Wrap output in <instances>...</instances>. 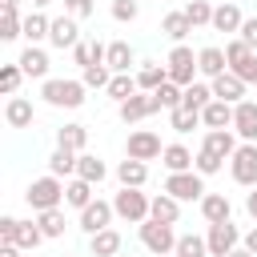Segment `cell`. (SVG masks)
<instances>
[{
  "label": "cell",
  "mask_w": 257,
  "mask_h": 257,
  "mask_svg": "<svg viewBox=\"0 0 257 257\" xmlns=\"http://www.w3.org/2000/svg\"><path fill=\"white\" fill-rule=\"evenodd\" d=\"M197 205H201V217H205L209 225H217V221H229V217H233V205H229V197H225V193H205Z\"/></svg>",
  "instance_id": "17"
},
{
  "label": "cell",
  "mask_w": 257,
  "mask_h": 257,
  "mask_svg": "<svg viewBox=\"0 0 257 257\" xmlns=\"http://www.w3.org/2000/svg\"><path fill=\"white\" fill-rule=\"evenodd\" d=\"M209 84H213V96L225 100V104H241V100H245V88H249L237 72H221V76H213Z\"/></svg>",
  "instance_id": "14"
},
{
  "label": "cell",
  "mask_w": 257,
  "mask_h": 257,
  "mask_svg": "<svg viewBox=\"0 0 257 257\" xmlns=\"http://www.w3.org/2000/svg\"><path fill=\"white\" fill-rule=\"evenodd\" d=\"M92 8H96L92 0H64V12H68V16H76V20L92 16Z\"/></svg>",
  "instance_id": "48"
},
{
  "label": "cell",
  "mask_w": 257,
  "mask_h": 257,
  "mask_svg": "<svg viewBox=\"0 0 257 257\" xmlns=\"http://www.w3.org/2000/svg\"><path fill=\"white\" fill-rule=\"evenodd\" d=\"M197 68H201V76H205V80H213V76H221V72H229V60H225V48H217V44H209V48H201V52H197Z\"/></svg>",
  "instance_id": "16"
},
{
  "label": "cell",
  "mask_w": 257,
  "mask_h": 257,
  "mask_svg": "<svg viewBox=\"0 0 257 257\" xmlns=\"http://www.w3.org/2000/svg\"><path fill=\"white\" fill-rule=\"evenodd\" d=\"M137 16H141V0H112V20L133 24Z\"/></svg>",
  "instance_id": "47"
},
{
  "label": "cell",
  "mask_w": 257,
  "mask_h": 257,
  "mask_svg": "<svg viewBox=\"0 0 257 257\" xmlns=\"http://www.w3.org/2000/svg\"><path fill=\"white\" fill-rule=\"evenodd\" d=\"M48 28H52V20H48L44 12H28V16H24V40H28V44L48 40Z\"/></svg>",
  "instance_id": "32"
},
{
  "label": "cell",
  "mask_w": 257,
  "mask_h": 257,
  "mask_svg": "<svg viewBox=\"0 0 257 257\" xmlns=\"http://www.w3.org/2000/svg\"><path fill=\"white\" fill-rule=\"evenodd\" d=\"M157 100H161V104H165V112H169V108H177V104L185 100V88H181L177 80H165V84L157 88Z\"/></svg>",
  "instance_id": "46"
},
{
  "label": "cell",
  "mask_w": 257,
  "mask_h": 257,
  "mask_svg": "<svg viewBox=\"0 0 257 257\" xmlns=\"http://www.w3.org/2000/svg\"><path fill=\"white\" fill-rule=\"evenodd\" d=\"M112 217H116V209H112V201H92V205H84L80 209V229L92 237V233H100V229H108L112 225Z\"/></svg>",
  "instance_id": "11"
},
{
  "label": "cell",
  "mask_w": 257,
  "mask_h": 257,
  "mask_svg": "<svg viewBox=\"0 0 257 257\" xmlns=\"http://www.w3.org/2000/svg\"><path fill=\"white\" fill-rule=\"evenodd\" d=\"M241 24H245V16H241V8L237 4H217L213 8V32H241Z\"/></svg>",
  "instance_id": "20"
},
{
  "label": "cell",
  "mask_w": 257,
  "mask_h": 257,
  "mask_svg": "<svg viewBox=\"0 0 257 257\" xmlns=\"http://www.w3.org/2000/svg\"><path fill=\"white\" fill-rule=\"evenodd\" d=\"M209 100H217V96H213V84H205V80H193V84H185V100H181L185 108H197V112H201Z\"/></svg>",
  "instance_id": "34"
},
{
  "label": "cell",
  "mask_w": 257,
  "mask_h": 257,
  "mask_svg": "<svg viewBox=\"0 0 257 257\" xmlns=\"http://www.w3.org/2000/svg\"><path fill=\"white\" fill-rule=\"evenodd\" d=\"M201 149H209V153H217V157L229 161L237 153V137H233V128H209L205 141H201Z\"/></svg>",
  "instance_id": "18"
},
{
  "label": "cell",
  "mask_w": 257,
  "mask_h": 257,
  "mask_svg": "<svg viewBox=\"0 0 257 257\" xmlns=\"http://www.w3.org/2000/svg\"><path fill=\"white\" fill-rule=\"evenodd\" d=\"M253 52H257V48H249L241 36H237V40H229V44H225V60H229V72H241V68L253 60Z\"/></svg>",
  "instance_id": "33"
},
{
  "label": "cell",
  "mask_w": 257,
  "mask_h": 257,
  "mask_svg": "<svg viewBox=\"0 0 257 257\" xmlns=\"http://www.w3.org/2000/svg\"><path fill=\"white\" fill-rule=\"evenodd\" d=\"M16 4H20V0H0V8H16Z\"/></svg>",
  "instance_id": "57"
},
{
  "label": "cell",
  "mask_w": 257,
  "mask_h": 257,
  "mask_svg": "<svg viewBox=\"0 0 257 257\" xmlns=\"http://www.w3.org/2000/svg\"><path fill=\"white\" fill-rule=\"evenodd\" d=\"M197 124H201V112H197V108H185V104L169 108V128H177V133H193Z\"/></svg>",
  "instance_id": "37"
},
{
  "label": "cell",
  "mask_w": 257,
  "mask_h": 257,
  "mask_svg": "<svg viewBox=\"0 0 257 257\" xmlns=\"http://www.w3.org/2000/svg\"><path fill=\"white\" fill-rule=\"evenodd\" d=\"M201 124H205V128H233V104L209 100V104L201 108Z\"/></svg>",
  "instance_id": "21"
},
{
  "label": "cell",
  "mask_w": 257,
  "mask_h": 257,
  "mask_svg": "<svg viewBox=\"0 0 257 257\" xmlns=\"http://www.w3.org/2000/svg\"><path fill=\"white\" fill-rule=\"evenodd\" d=\"M60 257H68V253H60Z\"/></svg>",
  "instance_id": "62"
},
{
  "label": "cell",
  "mask_w": 257,
  "mask_h": 257,
  "mask_svg": "<svg viewBox=\"0 0 257 257\" xmlns=\"http://www.w3.org/2000/svg\"><path fill=\"white\" fill-rule=\"evenodd\" d=\"M241 245H245V249H249V253L257 257V225H253V229H249V233L241 237Z\"/></svg>",
  "instance_id": "54"
},
{
  "label": "cell",
  "mask_w": 257,
  "mask_h": 257,
  "mask_svg": "<svg viewBox=\"0 0 257 257\" xmlns=\"http://www.w3.org/2000/svg\"><path fill=\"white\" fill-rule=\"evenodd\" d=\"M24 36V16L16 8H0V40H16Z\"/></svg>",
  "instance_id": "39"
},
{
  "label": "cell",
  "mask_w": 257,
  "mask_h": 257,
  "mask_svg": "<svg viewBox=\"0 0 257 257\" xmlns=\"http://www.w3.org/2000/svg\"><path fill=\"white\" fill-rule=\"evenodd\" d=\"M237 76H241L245 84H257V52H253V60H249V64H245V68H241Z\"/></svg>",
  "instance_id": "52"
},
{
  "label": "cell",
  "mask_w": 257,
  "mask_h": 257,
  "mask_svg": "<svg viewBox=\"0 0 257 257\" xmlns=\"http://www.w3.org/2000/svg\"><path fill=\"white\" fill-rule=\"evenodd\" d=\"M229 173H233V181L245 185V189L257 185V145H253V141L237 145V153L229 157Z\"/></svg>",
  "instance_id": "7"
},
{
  "label": "cell",
  "mask_w": 257,
  "mask_h": 257,
  "mask_svg": "<svg viewBox=\"0 0 257 257\" xmlns=\"http://www.w3.org/2000/svg\"><path fill=\"white\" fill-rule=\"evenodd\" d=\"M24 201H28V209H36V213L56 209V205H64V181L52 177V173H44V177H36V181L28 185Z\"/></svg>",
  "instance_id": "1"
},
{
  "label": "cell",
  "mask_w": 257,
  "mask_h": 257,
  "mask_svg": "<svg viewBox=\"0 0 257 257\" xmlns=\"http://www.w3.org/2000/svg\"><path fill=\"white\" fill-rule=\"evenodd\" d=\"M249 4H257V0H249Z\"/></svg>",
  "instance_id": "61"
},
{
  "label": "cell",
  "mask_w": 257,
  "mask_h": 257,
  "mask_svg": "<svg viewBox=\"0 0 257 257\" xmlns=\"http://www.w3.org/2000/svg\"><path fill=\"white\" fill-rule=\"evenodd\" d=\"M20 80H24V68H20V64H4V68H0V92H4V96H16Z\"/></svg>",
  "instance_id": "45"
},
{
  "label": "cell",
  "mask_w": 257,
  "mask_h": 257,
  "mask_svg": "<svg viewBox=\"0 0 257 257\" xmlns=\"http://www.w3.org/2000/svg\"><path fill=\"white\" fill-rule=\"evenodd\" d=\"M193 157H197V153H189L185 145H165L161 165H165L169 173H189V169H193Z\"/></svg>",
  "instance_id": "28"
},
{
  "label": "cell",
  "mask_w": 257,
  "mask_h": 257,
  "mask_svg": "<svg viewBox=\"0 0 257 257\" xmlns=\"http://www.w3.org/2000/svg\"><path fill=\"white\" fill-rule=\"evenodd\" d=\"M92 181H84V177H72L68 185H64V205H72V209H84V205H92L96 197H92Z\"/></svg>",
  "instance_id": "26"
},
{
  "label": "cell",
  "mask_w": 257,
  "mask_h": 257,
  "mask_svg": "<svg viewBox=\"0 0 257 257\" xmlns=\"http://www.w3.org/2000/svg\"><path fill=\"white\" fill-rule=\"evenodd\" d=\"M161 153H165V145H161V137H157L153 128H137V133H128L124 157H133V161H157Z\"/></svg>",
  "instance_id": "10"
},
{
  "label": "cell",
  "mask_w": 257,
  "mask_h": 257,
  "mask_svg": "<svg viewBox=\"0 0 257 257\" xmlns=\"http://www.w3.org/2000/svg\"><path fill=\"white\" fill-rule=\"evenodd\" d=\"M16 229H20L16 217H0V241H16Z\"/></svg>",
  "instance_id": "51"
},
{
  "label": "cell",
  "mask_w": 257,
  "mask_h": 257,
  "mask_svg": "<svg viewBox=\"0 0 257 257\" xmlns=\"http://www.w3.org/2000/svg\"><path fill=\"white\" fill-rule=\"evenodd\" d=\"M4 120H8L12 128H28V124H32V100H24V96H8V104H4Z\"/></svg>",
  "instance_id": "27"
},
{
  "label": "cell",
  "mask_w": 257,
  "mask_h": 257,
  "mask_svg": "<svg viewBox=\"0 0 257 257\" xmlns=\"http://www.w3.org/2000/svg\"><path fill=\"white\" fill-rule=\"evenodd\" d=\"M40 241H48V237H44V229H40L36 221H20V229H16V245H20L24 253H32Z\"/></svg>",
  "instance_id": "40"
},
{
  "label": "cell",
  "mask_w": 257,
  "mask_h": 257,
  "mask_svg": "<svg viewBox=\"0 0 257 257\" xmlns=\"http://www.w3.org/2000/svg\"><path fill=\"white\" fill-rule=\"evenodd\" d=\"M72 60H76L80 68H88V64H92V44H84V40H80V44L72 48Z\"/></svg>",
  "instance_id": "50"
},
{
  "label": "cell",
  "mask_w": 257,
  "mask_h": 257,
  "mask_svg": "<svg viewBox=\"0 0 257 257\" xmlns=\"http://www.w3.org/2000/svg\"><path fill=\"white\" fill-rule=\"evenodd\" d=\"M116 181L128 185V189H145V181H149V161H133V157H124V161L116 165Z\"/></svg>",
  "instance_id": "19"
},
{
  "label": "cell",
  "mask_w": 257,
  "mask_h": 257,
  "mask_svg": "<svg viewBox=\"0 0 257 257\" xmlns=\"http://www.w3.org/2000/svg\"><path fill=\"white\" fill-rule=\"evenodd\" d=\"M88 253L92 257H116L120 253V233L108 225V229H100V233H92L88 237Z\"/></svg>",
  "instance_id": "24"
},
{
  "label": "cell",
  "mask_w": 257,
  "mask_h": 257,
  "mask_svg": "<svg viewBox=\"0 0 257 257\" xmlns=\"http://www.w3.org/2000/svg\"><path fill=\"white\" fill-rule=\"evenodd\" d=\"M165 104L157 100V92H133L124 104H116V112H120V120L124 124H141V120H149L153 112H161Z\"/></svg>",
  "instance_id": "8"
},
{
  "label": "cell",
  "mask_w": 257,
  "mask_h": 257,
  "mask_svg": "<svg viewBox=\"0 0 257 257\" xmlns=\"http://www.w3.org/2000/svg\"><path fill=\"white\" fill-rule=\"evenodd\" d=\"M44 4H48V0H32V8H44Z\"/></svg>",
  "instance_id": "58"
},
{
  "label": "cell",
  "mask_w": 257,
  "mask_h": 257,
  "mask_svg": "<svg viewBox=\"0 0 257 257\" xmlns=\"http://www.w3.org/2000/svg\"><path fill=\"white\" fill-rule=\"evenodd\" d=\"M84 92H88L84 80H52V76H48V80L40 84V96H44L52 108H80V104H84Z\"/></svg>",
  "instance_id": "2"
},
{
  "label": "cell",
  "mask_w": 257,
  "mask_h": 257,
  "mask_svg": "<svg viewBox=\"0 0 257 257\" xmlns=\"http://www.w3.org/2000/svg\"><path fill=\"white\" fill-rule=\"evenodd\" d=\"M165 80H169V68L157 64V60H145V64L137 68V84H141V92H157Z\"/></svg>",
  "instance_id": "25"
},
{
  "label": "cell",
  "mask_w": 257,
  "mask_h": 257,
  "mask_svg": "<svg viewBox=\"0 0 257 257\" xmlns=\"http://www.w3.org/2000/svg\"><path fill=\"white\" fill-rule=\"evenodd\" d=\"M161 32H165L169 40H177V44H181V40L193 32V20L185 16V8H181V12H165V20H161Z\"/></svg>",
  "instance_id": "29"
},
{
  "label": "cell",
  "mask_w": 257,
  "mask_h": 257,
  "mask_svg": "<svg viewBox=\"0 0 257 257\" xmlns=\"http://www.w3.org/2000/svg\"><path fill=\"white\" fill-rule=\"evenodd\" d=\"M245 209H249V217H253V221H257V185H253V193H249V197H245Z\"/></svg>",
  "instance_id": "55"
},
{
  "label": "cell",
  "mask_w": 257,
  "mask_h": 257,
  "mask_svg": "<svg viewBox=\"0 0 257 257\" xmlns=\"http://www.w3.org/2000/svg\"><path fill=\"white\" fill-rule=\"evenodd\" d=\"M233 133L241 137V141H253L257 145V100H241V104H233Z\"/></svg>",
  "instance_id": "13"
},
{
  "label": "cell",
  "mask_w": 257,
  "mask_h": 257,
  "mask_svg": "<svg viewBox=\"0 0 257 257\" xmlns=\"http://www.w3.org/2000/svg\"><path fill=\"white\" fill-rule=\"evenodd\" d=\"M24 249L16 245V241H0V257H20Z\"/></svg>",
  "instance_id": "53"
},
{
  "label": "cell",
  "mask_w": 257,
  "mask_h": 257,
  "mask_svg": "<svg viewBox=\"0 0 257 257\" xmlns=\"http://www.w3.org/2000/svg\"><path fill=\"white\" fill-rule=\"evenodd\" d=\"M185 16L193 20V28H209L213 24V4L209 0H189L185 4Z\"/></svg>",
  "instance_id": "41"
},
{
  "label": "cell",
  "mask_w": 257,
  "mask_h": 257,
  "mask_svg": "<svg viewBox=\"0 0 257 257\" xmlns=\"http://www.w3.org/2000/svg\"><path fill=\"white\" fill-rule=\"evenodd\" d=\"M149 205H153V197H145L141 189H128V185H120V193L112 197L116 217H120V221H133V225L149 221Z\"/></svg>",
  "instance_id": "3"
},
{
  "label": "cell",
  "mask_w": 257,
  "mask_h": 257,
  "mask_svg": "<svg viewBox=\"0 0 257 257\" xmlns=\"http://www.w3.org/2000/svg\"><path fill=\"white\" fill-rule=\"evenodd\" d=\"M149 217H157V221H169V225H177L181 221V201L173 197V193H157L153 197V205H149Z\"/></svg>",
  "instance_id": "23"
},
{
  "label": "cell",
  "mask_w": 257,
  "mask_h": 257,
  "mask_svg": "<svg viewBox=\"0 0 257 257\" xmlns=\"http://www.w3.org/2000/svg\"><path fill=\"white\" fill-rule=\"evenodd\" d=\"M205 245H209V257H229V253L241 245V233H237L233 221H217V225H209Z\"/></svg>",
  "instance_id": "9"
},
{
  "label": "cell",
  "mask_w": 257,
  "mask_h": 257,
  "mask_svg": "<svg viewBox=\"0 0 257 257\" xmlns=\"http://www.w3.org/2000/svg\"><path fill=\"white\" fill-rule=\"evenodd\" d=\"M229 257H253V253H249V249H245V245H237V249H233V253H229Z\"/></svg>",
  "instance_id": "56"
},
{
  "label": "cell",
  "mask_w": 257,
  "mask_h": 257,
  "mask_svg": "<svg viewBox=\"0 0 257 257\" xmlns=\"http://www.w3.org/2000/svg\"><path fill=\"white\" fill-rule=\"evenodd\" d=\"M36 225L44 229V237L52 241V237H64V209L56 205V209H44V213H36Z\"/></svg>",
  "instance_id": "38"
},
{
  "label": "cell",
  "mask_w": 257,
  "mask_h": 257,
  "mask_svg": "<svg viewBox=\"0 0 257 257\" xmlns=\"http://www.w3.org/2000/svg\"><path fill=\"white\" fill-rule=\"evenodd\" d=\"M116 257H124V253H116Z\"/></svg>",
  "instance_id": "60"
},
{
  "label": "cell",
  "mask_w": 257,
  "mask_h": 257,
  "mask_svg": "<svg viewBox=\"0 0 257 257\" xmlns=\"http://www.w3.org/2000/svg\"><path fill=\"white\" fill-rule=\"evenodd\" d=\"M48 44L52 48H76L80 44V20L76 16H56L52 20V28H48Z\"/></svg>",
  "instance_id": "12"
},
{
  "label": "cell",
  "mask_w": 257,
  "mask_h": 257,
  "mask_svg": "<svg viewBox=\"0 0 257 257\" xmlns=\"http://www.w3.org/2000/svg\"><path fill=\"white\" fill-rule=\"evenodd\" d=\"M141 245H145L153 257H157V253H177V233H173L169 221L149 217V221H141Z\"/></svg>",
  "instance_id": "4"
},
{
  "label": "cell",
  "mask_w": 257,
  "mask_h": 257,
  "mask_svg": "<svg viewBox=\"0 0 257 257\" xmlns=\"http://www.w3.org/2000/svg\"><path fill=\"white\" fill-rule=\"evenodd\" d=\"M165 68H169V80H177L181 88L185 84H193L197 80V52L189 48V44H173V52H169V60H165Z\"/></svg>",
  "instance_id": "5"
},
{
  "label": "cell",
  "mask_w": 257,
  "mask_h": 257,
  "mask_svg": "<svg viewBox=\"0 0 257 257\" xmlns=\"http://www.w3.org/2000/svg\"><path fill=\"white\" fill-rule=\"evenodd\" d=\"M104 92H108L116 104H124L133 92H141V84H137V76H133V72H112V80H108V88H104Z\"/></svg>",
  "instance_id": "30"
},
{
  "label": "cell",
  "mask_w": 257,
  "mask_h": 257,
  "mask_svg": "<svg viewBox=\"0 0 257 257\" xmlns=\"http://www.w3.org/2000/svg\"><path fill=\"white\" fill-rule=\"evenodd\" d=\"M165 193H173L177 201H201L209 189H205V177L197 169H189V173H169L165 177Z\"/></svg>",
  "instance_id": "6"
},
{
  "label": "cell",
  "mask_w": 257,
  "mask_h": 257,
  "mask_svg": "<svg viewBox=\"0 0 257 257\" xmlns=\"http://www.w3.org/2000/svg\"><path fill=\"white\" fill-rule=\"evenodd\" d=\"M56 145H64V149H76V153H84V145H88V128L84 124H64V128H56Z\"/></svg>",
  "instance_id": "35"
},
{
  "label": "cell",
  "mask_w": 257,
  "mask_h": 257,
  "mask_svg": "<svg viewBox=\"0 0 257 257\" xmlns=\"http://www.w3.org/2000/svg\"><path fill=\"white\" fill-rule=\"evenodd\" d=\"M80 80H84V88H108L112 68L108 64H88V68H80Z\"/></svg>",
  "instance_id": "42"
},
{
  "label": "cell",
  "mask_w": 257,
  "mask_h": 257,
  "mask_svg": "<svg viewBox=\"0 0 257 257\" xmlns=\"http://www.w3.org/2000/svg\"><path fill=\"white\" fill-rule=\"evenodd\" d=\"M76 161H80V153H76V149L56 145V149H52V157H48V173H52V177H76Z\"/></svg>",
  "instance_id": "22"
},
{
  "label": "cell",
  "mask_w": 257,
  "mask_h": 257,
  "mask_svg": "<svg viewBox=\"0 0 257 257\" xmlns=\"http://www.w3.org/2000/svg\"><path fill=\"white\" fill-rule=\"evenodd\" d=\"M76 177H84V181L100 185V181L108 177V169H104V161H100V157H92V153H80V161H76Z\"/></svg>",
  "instance_id": "36"
},
{
  "label": "cell",
  "mask_w": 257,
  "mask_h": 257,
  "mask_svg": "<svg viewBox=\"0 0 257 257\" xmlns=\"http://www.w3.org/2000/svg\"><path fill=\"white\" fill-rule=\"evenodd\" d=\"M157 257H177V253H157Z\"/></svg>",
  "instance_id": "59"
},
{
  "label": "cell",
  "mask_w": 257,
  "mask_h": 257,
  "mask_svg": "<svg viewBox=\"0 0 257 257\" xmlns=\"http://www.w3.org/2000/svg\"><path fill=\"white\" fill-rule=\"evenodd\" d=\"M249 48H257V16H245V24H241V32H237Z\"/></svg>",
  "instance_id": "49"
},
{
  "label": "cell",
  "mask_w": 257,
  "mask_h": 257,
  "mask_svg": "<svg viewBox=\"0 0 257 257\" xmlns=\"http://www.w3.org/2000/svg\"><path fill=\"white\" fill-rule=\"evenodd\" d=\"M20 68H24V76L28 80H48V52L40 48V44H28L24 52H20V60H16Z\"/></svg>",
  "instance_id": "15"
},
{
  "label": "cell",
  "mask_w": 257,
  "mask_h": 257,
  "mask_svg": "<svg viewBox=\"0 0 257 257\" xmlns=\"http://www.w3.org/2000/svg\"><path fill=\"white\" fill-rule=\"evenodd\" d=\"M177 257H209V245H205V237H197V233H185V237H177Z\"/></svg>",
  "instance_id": "44"
},
{
  "label": "cell",
  "mask_w": 257,
  "mask_h": 257,
  "mask_svg": "<svg viewBox=\"0 0 257 257\" xmlns=\"http://www.w3.org/2000/svg\"><path fill=\"white\" fill-rule=\"evenodd\" d=\"M193 169H197L201 177H213V173H221V169H225V157H217V153H209V149H197Z\"/></svg>",
  "instance_id": "43"
},
{
  "label": "cell",
  "mask_w": 257,
  "mask_h": 257,
  "mask_svg": "<svg viewBox=\"0 0 257 257\" xmlns=\"http://www.w3.org/2000/svg\"><path fill=\"white\" fill-rule=\"evenodd\" d=\"M104 64H108L112 72H128V68H133V48H128V40H108Z\"/></svg>",
  "instance_id": "31"
}]
</instances>
